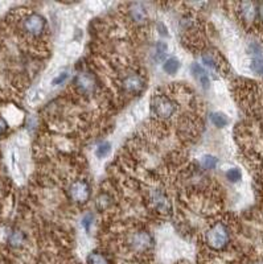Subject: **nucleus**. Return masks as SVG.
<instances>
[{
    "label": "nucleus",
    "mask_w": 263,
    "mask_h": 264,
    "mask_svg": "<svg viewBox=\"0 0 263 264\" xmlns=\"http://www.w3.org/2000/svg\"><path fill=\"white\" fill-rule=\"evenodd\" d=\"M256 10H258V17H259L260 20L263 21V3L258 4V7H256Z\"/></svg>",
    "instance_id": "25"
},
{
    "label": "nucleus",
    "mask_w": 263,
    "mask_h": 264,
    "mask_svg": "<svg viewBox=\"0 0 263 264\" xmlns=\"http://www.w3.org/2000/svg\"><path fill=\"white\" fill-rule=\"evenodd\" d=\"M200 163H201L202 168L213 169L217 167V164H218V160H217V157L212 156V154H205V156H202L201 162Z\"/></svg>",
    "instance_id": "16"
},
{
    "label": "nucleus",
    "mask_w": 263,
    "mask_h": 264,
    "mask_svg": "<svg viewBox=\"0 0 263 264\" xmlns=\"http://www.w3.org/2000/svg\"><path fill=\"white\" fill-rule=\"evenodd\" d=\"M210 120H212V123L214 124L215 127L218 128L225 127L226 124H228V122H229L225 114L222 113H213L212 115H210Z\"/></svg>",
    "instance_id": "15"
},
{
    "label": "nucleus",
    "mask_w": 263,
    "mask_h": 264,
    "mask_svg": "<svg viewBox=\"0 0 263 264\" xmlns=\"http://www.w3.org/2000/svg\"><path fill=\"white\" fill-rule=\"evenodd\" d=\"M191 72L192 74H193V77L200 82V85H201L204 89H208L210 79H209V73L206 72L205 69L202 68L200 64H193V65L191 66Z\"/></svg>",
    "instance_id": "9"
},
{
    "label": "nucleus",
    "mask_w": 263,
    "mask_h": 264,
    "mask_svg": "<svg viewBox=\"0 0 263 264\" xmlns=\"http://www.w3.org/2000/svg\"><path fill=\"white\" fill-rule=\"evenodd\" d=\"M75 85L83 94H90L96 89V81L89 73H79L75 78Z\"/></svg>",
    "instance_id": "8"
},
{
    "label": "nucleus",
    "mask_w": 263,
    "mask_h": 264,
    "mask_svg": "<svg viewBox=\"0 0 263 264\" xmlns=\"http://www.w3.org/2000/svg\"><path fill=\"white\" fill-rule=\"evenodd\" d=\"M156 27H157V29H159V33H160L161 36H167L168 37V29H167V27L163 24V23H157Z\"/></svg>",
    "instance_id": "23"
},
{
    "label": "nucleus",
    "mask_w": 263,
    "mask_h": 264,
    "mask_svg": "<svg viewBox=\"0 0 263 264\" xmlns=\"http://www.w3.org/2000/svg\"><path fill=\"white\" fill-rule=\"evenodd\" d=\"M68 77H69V74L66 72H64V73H61V74H60V76L58 77H56L55 79H53V85L55 86H57V85H61V83H64L66 81V79H68Z\"/></svg>",
    "instance_id": "22"
},
{
    "label": "nucleus",
    "mask_w": 263,
    "mask_h": 264,
    "mask_svg": "<svg viewBox=\"0 0 263 264\" xmlns=\"http://www.w3.org/2000/svg\"><path fill=\"white\" fill-rule=\"evenodd\" d=\"M250 68L254 73H256L258 76L263 77V59L262 57H254L250 62Z\"/></svg>",
    "instance_id": "17"
},
{
    "label": "nucleus",
    "mask_w": 263,
    "mask_h": 264,
    "mask_svg": "<svg viewBox=\"0 0 263 264\" xmlns=\"http://www.w3.org/2000/svg\"><path fill=\"white\" fill-rule=\"evenodd\" d=\"M168 46L164 41H157L155 45V59L156 61H163L165 59V55H167Z\"/></svg>",
    "instance_id": "14"
},
{
    "label": "nucleus",
    "mask_w": 263,
    "mask_h": 264,
    "mask_svg": "<svg viewBox=\"0 0 263 264\" xmlns=\"http://www.w3.org/2000/svg\"><path fill=\"white\" fill-rule=\"evenodd\" d=\"M230 231L228 225L217 222L209 227L205 234V242L209 247L214 251H221L229 244Z\"/></svg>",
    "instance_id": "1"
},
{
    "label": "nucleus",
    "mask_w": 263,
    "mask_h": 264,
    "mask_svg": "<svg viewBox=\"0 0 263 264\" xmlns=\"http://www.w3.org/2000/svg\"><path fill=\"white\" fill-rule=\"evenodd\" d=\"M202 62H204V65L208 66V68L212 69V70H215V72H218L220 70L218 62H217V60H215L212 55L202 56Z\"/></svg>",
    "instance_id": "18"
},
{
    "label": "nucleus",
    "mask_w": 263,
    "mask_h": 264,
    "mask_svg": "<svg viewBox=\"0 0 263 264\" xmlns=\"http://www.w3.org/2000/svg\"><path fill=\"white\" fill-rule=\"evenodd\" d=\"M151 201L154 203V207L157 212H161V213H167L171 210V202L168 197L165 196L164 192H161L160 189H155L151 193Z\"/></svg>",
    "instance_id": "7"
},
{
    "label": "nucleus",
    "mask_w": 263,
    "mask_h": 264,
    "mask_svg": "<svg viewBox=\"0 0 263 264\" xmlns=\"http://www.w3.org/2000/svg\"><path fill=\"white\" fill-rule=\"evenodd\" d=\"M163 69L167 74H176L178 70L180 69V61H179L176 57H171V59L165 60L164 65H163Z\"/></svg>",
    "instance_id": "12"
},
{
    "label": "nucleus",
    "mask_w": 263,
    "mask_h": 264,
    "mask_svg": "<svg viewBox=\"0 0 263 264\" xmlns=\"http://www.w3.org/2000/svg\"><path fill=\"white\" fill-rule=\"evenodd\" d=\"M87 264H110L109 259H107L102 252L94 251L87 256Z\"/></svg>",
    "instance_id": "13"
},
{
    "label": "nucleus",
    "mask_w": 263,
    "mask_h": 264,
    "mask_svg": "<svg viewBox=\"0 0 263 264\" xmlns=\"http://www.w3.org/2000/svg\"><path fill=\"white\" fill-rule=\"evenodd\" d=\"M81 225H82V227L86 230V233H90V229H92V225H93L92 214H86V216L82 218V221H81Z\"/></svg>",
    "instance_id": "21"
},
{
    "label": "nucleus",
    "mask_w": 263,
    "mask_h": 264,
    "mask_svg": "<svg viewBox=\"0 0 263 264\" xmlns=\"http://www.w3.org/2000/svg\"><path fill=\"white\" fill-rule=\"evenodd\" d=\"M110 151H111V144H110L109 141H103L97 147L96 154L98 157H106L107 154L110 153Z\"/></svg>",
    "instance_id": "19"
},
{
    "label": "nucleus",
    "mask_w": 263,
    "mask_h": 264,
    "mask_svg": "<svg viewBox=\"0 0 263 264\" xmlns=\"http://www.w3.org/2000/svg\"><path fill=\"white\" fill-rule=\"evenodd\" d=\"M151 113L156 118L168 119L176 113V103L165 94H156L151 99Z\"/></svg>",
    "instance_id": "2"
},
{
    "label": "nucleus",
    "mask_w": 263,
    "mask_h": 264,
    "mask_svg": "<svg viewBox=\"0 0 263 264\" xmlns=\"http://www.w3.org/2000/svg\"><path fill=\"white\" fill-rule=\"evenodd\" d=\"M144 86L146 83H144L143 77L138 73H131L123 79V89L130 94H140L143 91Z\"/></svg>",
    "instance_id": "6"
},
{
    "label": "nucleus",
    "mask_w": 263,
    "mask_h": 264,
    "mask_svg": "<svg viewBox=\"0 0 263 264\" xmlns=\"http://www.w3.org/2000/svg\"><path fill=\"white\" fill-rule=\"evenodd\" d=\"M242 177V173L238 168H230L229 171L226 172V179L229 180L230 182H238Z\"/></svg>",
    "instance_id": "20"
},
{
    "label": "nucleus",
    "mask_w": 263,
    "mask_h": 264,
    "mask_svg": "<svg viewBox=\"0 0 263 264\" xmlns=\"http://www.w3.org/2000/svg\"><path fill=\"white\" fill-rule=\"evenodd\" d=\"M21 28L23 31L32 37H38L45 32L47 28V20L45 17L40 14L32 12V14L25 15L23 21H21Z\"/></svg>",
    "instance_id": "3"
},
{
    "label": "nucleus",
    "mask_w": 263,
    "mask_h": 264,
    "mask_svg": "<svg viewBox=\"0 0 263 264\" xmlns=\"http://www.w3.org/2000/svg\"><path fill=\"white\" fill-rule=\"evenodd\" d=\"M7 128H8L7 122H6L3 118H0V136H2V135H3L6 131H7Z\"/></svg>",
    "instance_id": "24"
},
{
    "label": "nucleus",
    "mask_w": 263,
    "mask_h": 264,
    "mask_svg": "<svg viewBox=\"0 0 263 264\" xmlns=\"http://www.w3.org/2000/svg\"><path fill=\"white\" fill-rule=\"evenodd\" d=\"M69 196L74 202L83 205L90 199L92 196V190H90V185L85 180H77L70 185L69 189Z\"/></svg>",
    "instance_id": "5"
},
{
    "label": "nucleus",
    "mask_w": 263,
    "mask_h": 264,
    "mask_svg": "<svg viewBox=\"0 0 263 264\" xmlns=\"http://www.w3.org/2000/svg\"><path fill=\"white\" fill-rule=\"evenodd\" d=\"M128 244H130V248L133 251L143 254L154 247V238L148 231L140 230L131 234L128 238Z\"/></svg>",
    "instance_id": "4"
},
{
    "label": "nucleus",
    "mask_w": 263,
    "mask_h": 264,
    "mask_svg": "<svg viewBox=\"0 0 263 264\" xmlns=\"http://www.w3.org/2000/svg\"><path fill=\"white\" fill-rule=\"evenodd\" d=\"M24 240H25V235L21 233L20 230L12 231V233L8 235V243L15 248L21 247V246L24 244Z\"/></svg>",
    "instance_id": "11"
},
{
    "label": "nucleus",
    "mask_w": 263,
    "mask_h": 264,
    "mask_svg": "<svg viewBox=\"0 0 263 264\" xmlns=\"http://www.w3.org/2000/svg\"><path fill=\"white\" fill-rule=\"evenodd\" d=\"M130 12L131 17H133L135 21H138V23H143V21H146V19H147V11H146V8L139 3L134 4Z\"/></svg>",
    "instance_id": "10"
}]
</instances>
